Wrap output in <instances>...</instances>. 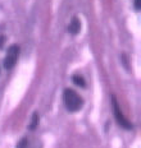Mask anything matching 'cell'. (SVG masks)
<instances>
[{
	"instance_id": "1",
	"label": "cell",
	"mask_w": 141,
	"mask_h": 148,
	"mask_svg": "<svg viewBox=\"0 0 141 148\" xmlns=\"http://www.w3.org/2000/svg\"><path fill=\"white\" fill-rule=\"evenodd\" d=\"M64 103H66V107L72 112H76L82 107L84 105V101L82 98L76 93L72 89H66L64 91Z\"/></svg>"
},
{
	"instance_id": "2",
	"label": "cell",
	"mask_w": 141,
	"mask_h": 148,
	"mask_svg": "<svg viewBox=\"0 0 141 148\" xmlns=\"http://www.w3.org/2000/svg\"><path fill=\"white\" fill-rule=\"evenodd\" d=\"M18 55H19V49L18 46L13 45L8 49V52L4 58V66L7 69H12L14 65H16L17 60H18Z\"/></svg>"
},
{
	"instance_id": "3",
	"label": "cell",
	"mask_w": 141,
	"mask_h": 148,
	"mask_svg": "<svg viewBox=\"0 0 141 148\" xmlns=\"http://www.w3.org/2000/svg\"><path fill=\"white\" fill-rule=\"evenodd\" d=\"M112 101H113V111H114V116H115V120H117V123L122 126V128L131 129V128H132V125H131V123L123 116V112H122L121 109H119V105L117 102V100L113 97Z\"/></svg>"
},
{
	"instance_id": "4",
	"label": "cell",
	"mask_w": 141,
	"mask_h": 148,
	"mask_svg": "<svg viewBox=\"0 0 141 148\" xmlns=\"http://www.w3.org/2000/svg\"><path fill=\"white\" fill-rule=\"evenodd\" d=\"M68 29H69V32L72 33V35H77V33L79 32V29H81V22H79L78 18L75 17L72 21H70Z\"/></svg>"
},
{
	"instance_id": "5",
	"label": "cell",
	"mask_w": 141,
	"mask_h": 148,
	"mask_svg": "<svg viewBox=\"0 0 141 148\" xmlns=\"http://www.w3.org/2000/svg\"><path fill=\"white\" fill-rule=\"evenodd\" d=\"M73 82H75V84L79 86V87H85V84H86L85 79L82 78L81 75H75V77H73Z\"/></svg>"
},
{
	"instance_id": "6",
	"label": "cell",
	"mask_w": 141,
	"mask_h": 148,
	"mask_svg": "<svg viewBox=\"0 0 141 148\" xmlns=\"http://www.w3.org/2000/svg\"><path fill=\"white\" fill-rule=\"evenodd\" d=\"M37 125H39V115L35 112V114H33V116H32L31 124H30V129H31V130H35Z\"/></svg>"
},
{
	"instance_id": "7",
	"label": "cell",
	"mask_w": 141,
	"mask_h": 148,
	"mask_svg": "<svg viewBox=\"0 0 141 148\" xmlns=\"http://www.w3.org/2000/svg\"><path fill=\"white\" fill-rule=\"evenodd\" d=\"M27 146H28V142H27V139L24 138V139H22L19 143H18L17 148H27Z\"/></svg>"
},
{
	"instance_id": "8",
	"label": "cell",
	"mask_w": 141,
	"mask_h": 148,
	"mask_svg": "<svg viewBox=\"0 0 141 148\" xmlns=\"http://www.w3.org/2000/svg\"><path fill=\"white\" fill-rule=\"evenodd\" d=\"M140 8H141V1H140V0H135V9H136V10H139Z\"/></svg>"
},
{
	"instance_id": "9",
	"label": "cell",
	"mask_w": 141,
	"mask_h": 148,
	"mask_svg": "<svg viewBox=\"0 0 141 148\" xmlns=\"http://www.w3.org/2000/svg\"><path fill=\"white\" fill-rule=\"evenodd\" d=\"M3 41H4V37H0V47L3 46Z\"/></svg>"
}]
</instances>
